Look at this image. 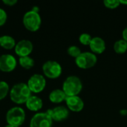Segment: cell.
I'll return each instance as SVG.
<instances>
[{
    "label": "cell",
    "mask_w": 127,
    "mask_h": 127,
    "mask_svg": "<svg viewBox=\"0 0 127 127\" xmlns=\"http://www.w3.org/2000/svg\"><path fill=\"white\" fill-rule=\"evenodd\" d=\"M42 71L48 79H57L58 78L63 71L61 65L54 60H48L42 65Z\"/></svg>",
    "instance_id": "6"
},
{
    "label": "cell",
    "mask_w": 127,
    "mask_h": 127,
    "mask_svg": "<svg viewBox=\"0 0 127 127\" xmlns=\"http://www.w3.org/2000/svg\"><path fill=\"white\" fill-rule=\"evenodd\" d=\"M4 127H12V126H10V125H8V124H7V125H6Z\"/></svg>",
    "instance_id": "28"
},
{
    "label": "cell",
    "mask_w": 127,
    "mask_h": 127,
    "mask_svg": "<svg viewBox=\"0 0 127 127\" xmlns=\"http://www.w3.org/2000/svg\"><path fill=\"white\" fill-rule=\"evenodd\" d=\"M114 51L118 54H123L127 51V42L123 38L117 40L113 45Z\"/></svg>",
    "instance_id": "17"
},
{
    "label": "cell",
    "mask_w": 127,
    "mask_h": 127,
    "mask_svg": "<svg viewBox=\"0 0 127 127\" xmlns=\"http://www.w3.org/2000/svg\"><path fill=\"white\" fill-rule=\"evenodd\" d=\"M19 63L22 68H23L25 69H31V68H33L34 66L35 61L30 56H27V57H19Z\"/></svg>",
    "instance_id": "18"
},
{
    "label": "cell",
    "mask_w": 127,
    "mask_h": 127,
    "mask_svg": "<svg viewBox=\"0 0 127 127\" xmlns=\"http://www.w3.org/2000/svg\"><path fill=\"white\" fill-rule=\"evenodd\" d=\"M22 22L25 28L28 31L31 32H36L41 26L42 18L38 12L31 10L24 14Z\"/></svg>",
    "instance_id": "4"
},
{
    "label": "cell",
    "mask_w": 127,
    "mask_h": 127,
    "mask_svg": "<svg viewBox=\"0 0 127 127\" xmlns=\"http://www.w3.org/2000/svg\"><path fill=\"white\" fill-rule=\"evenodd\" d=\"M33 49V43L28 39H22L19 41L14 48V51L16 55L19 57L30 56Z\"/></svg>",
    "instance_id": "10"
},
{
    "label": "cell",
    "mask_w": 127,
    "mask_h": 127,
    "mask_svg": "<svg viewBox=\"0 0 127 127\" xmlns=\"http://www.w3.org/2000/svg\"><path fill=\"white\" fill-rule=\"evenodd\" d=\"M103 4L107 8L115 9V8H117L121 4V3L119 0H104Z\"/></svg>",
    "instance_id": "22"
},
{
    "label": "cell",
    "mask_w": 127,
    "mask_h": 127,
    "mask_svg": "<svg viewBox=\"0 0 127 127\" xmlns=\"http://www.w3.org/2000/svg\"><path fill=\"white\" fill-rule=\"evenodd\" d=\"M119 1L121 4H127V0H119Z\"/></svg>",
    "instance_id": "27"
},
{
    "label": "cell",
    "mask_w": 127,
    "mask_h": 127,
    "mask_svg": "<svg viewBox=\"0 0 127 127\" xmlns=\"http://www.w3.org/2000/svg\"><path fill=\"white\" fill-rule=\"evenodd\" d=\"M17 65V61L15 57L11 54H2L0 56V71L10 73L13 71Z\"/></svg>",
    "instance_id": "9"
},
{
    "label": "cell",
    "mask_w": 127,
    "mask_h": 127,
    "mask_svg": "<svg viewBox=\"0 0 127 127\" xmlns=\"http://www.w3.org/2000/svg\"><path fill=\"white\" fill-rule=\"evenodd\" d=\"M10 93V87L7 82L0 80V100L4 99Z\"/></svg>",
    "instance_id": "19"
},
{
    "label": "cell",
    "mask_w": 127,
    "mask_h": 127,
    "mask_svg": "<svg viewBox=\"0 0 127 127\" xmlns=\"http://www.w3.org/2000/svg\"><path fill=\"white\" fill-rule=\"evenodd\" d=\"M62 89L67 97L77 96L83 89V83L77 76L71 75L64 80Z\"/></svg>",
    "instance_id": "2"
},
{
    "label": "cell",
    "mask_w": 127,
    "mask_h": 127,
    "mask_svg": "<svg viewBox=\"0 0 127 127\" xmlns=\"http://www.w3.org/2000/svg\"><path fill=\"white\" fill-rule=\"evenodd\" d=\"M66 97V95L63 91V89H56L52 90L48 96L50 101L53 103H60L65 101Z\"/></svg>",
    "instance_id": "15"
},
{
    "label": "cell",
    "mask_w": 127,
    "mask_h": 127,
    "mask_svg": "<svg viewBox=\"0 0 127 127\" xmlns=\"http://www.w3.org/2000/svg\"><path fill=\"white\" fill-rule=\"evenodd\" d=\"M25 112L19 106L10 108L6 113V121L13 127H21L25 121Z\"/></svg>",
    "instance_id": "3"
},
{
    "label": "cell",
    "mask_w": 127,
    "mask_h": 127,
    "mask_svg": "<svg viewBox=\"0 0 127 127\" xmlns=\"http://www.w3.org/2000/svg\"><path fill=\"white\" fill-rule=\"evenodd\" d=\"M67 53L69 56L74 57L75 59L82 53L80 48L77 45H71L67 49Z\"/></svg>",
    "instance_id": "20"
},
{
    "label": "cell",
    "mask_w": 127,
    "mask_h": 127,
    "mask_svg": "<svg viewBox=\"0 0 127 127\" xmlns=\"http://www.w3.org/2000/svg\"><path fill=\"white\" fill-rule=\"evenodd\" d=\"M31 94L32 92L27 83H19L13 85L10 90V98L11 101L16 104H25L26 101L32 95Z\"/></svg>",
    "instance_id": "1"
},
{
    "label": "cell",
    "mask_w": 127,
    "mask_h": 127,
    "mask_svg": "<svg viewBox=\"0 0 127 127\" xmlns=\"http://www.w3.org/2000/svg\"><path fill=\"white\" fill-rule=\"evenodd\" d=\"M7 19V14L6 13V11L0 7V27L3 26Z\"/></svg>",
    "instance_id": "23"
},
{
    "label": "cell",
    "mask_w": 127,
    "mask_h": 127,
    "mask_svg": "<svg viewBox=\"0 0 127 127\" xmlns=\"http://www.w3.org/2000/svg\"><path fill=\"white\" fill-rule=\"evenodd\" d=\"M122 36H123V39H124V40H126L127 42V26L123 30Z\"/></svg>",
    "instance_id": "25"
},
{
    "label": "cell",
    "mask_w": 127,
    "mask_h": 127,
    "mask_svg": "<svg viewBox=\"0 0 127 127\" xmlns=\"http://www.w3.org/2000/svg\"><path fill=\"white\" fill-rule=\"evenodd\" d=\"M92 39V36L88 33H83L79 36L80 42L84 45H89Z\"/></svg>",
    "instance_id": "21"
},
{
    "label": "cell",
    "mask_w": 127,
    "mask_h": 127,
    "mask_svg": "<svg viewBox=\"0 0 127 127\" xmlns=\"http://www.w3.org/2000/svg\"><path fill=\"white\" fill-rule=\"evenodd\" d=\"M25 106L27 109L31 112H38L42 108L43 102L39 97L36 95H31L26 101Z\"/></svg>",
    "instance_id": "14"
},
{
    "label": "cell",
    "mask_w": 127,
    "mask_h": 127,
    "mask_svg": "<svg viewBox=\"0 0 127 127\" xmlns=\"http://www.w3.org/2000/svg\"><path fill=\"white\" fill-rule=\"evenodd\" d=\"M16 40L9 35H3L0 36V46L5 50H11L16 46Z\"/></svg>",
    "instance_id": "16"
},
{
    "label": "cell",
    "mask_w": 127,
    "mask_h": 127,
    "mask_svg": "<svg viewBox=\"0 0 127 127\" xmlns=\"http://www.w3.org/2000/svg\"><path fill=\"white\" fill-rule=\"evenodd\" d=\"M54 121L61 122L66 120L69 116V110L64 106H58L52 109H48L46 112Z\"/></svg>",
    "instance_id": "11"
},
{
    "label": "cell",
    "mask_w": 127,
    "mask_h": 127,
    "mask_svg": "<svg viewBox=\"0 0 127 127\" xmlns=\"http://www.w3.org/2000/svg\"><path fill=\"white\" fill-rule=\"evenodd\" d=\"M53 120L51 117L45 112L36 113L30 121V127H51Z\"/></svg>",
    "instance_id": "8"
},
{
    "label": "cell",
    "mask_w": 127,
    "mask_h": 127,
    "mask_svg": "<svg viewBox=\"0 0 127 127\" xmlns=\"http://www.w3.org/2000/svg\"><path fill=\"white\" fill-rule=\"evenodd\" d=\"M32 10H33V11H36V12H38L39 13V8L37 7V6H33V7H32V9H31Z\"/></svg>",
    "instance_id": "26"
},
{
    "label": "cell",
    "mask_w": 127,
    "mask_h": 127,
    "mask_svg": "<svg viewBox=\"0 0 127 127\" xmlns=\"http://www.w3.org/2000/svg\"><path fill=\"white\" fill-rule=\"evenodd\" d=\"M89 46L92 52L94 53L95 54H102L103 52L105 51L106 48L105 40L100 36L92 37Z\"/></svg>",
    "instance_id": "13"
},
{
    "label": "cell",
    "mask_w": 127,
    "mask_h": 127,
    "mask_svg": "<svg viewBox=\"0 0 127 127\" xmlns=\"http://www.w3.org/2000/svg\"><path fill=\"white\" fill-rule=\"evenodd\" d=\"M97 62V55L92 51L82 52L76 59L75 63L77 66L82 69H89L94 67Z\"/></svg>",
    "instance_id": "5"
},
{
    "label": "cell",
    "mask_w": 127,
    "mask_h": 127,
    "mask_svg": "<svg viewBox=\"0 0 127 127\" xmlns=\"http://www.w3.org/2000/svg\"><path fill=\"white\" fill-rule=\"evenodd\" d=\"M2 2L3 4L7 6H13L18 2V1L17 0H2Z\"/></svg>",
    "instance_id": "24"
},
{
    "label": "cell",
    "mask_w": 127,
    "mask_h": 127,
    "mask_svg": "<svg viewBox=\"0 0 127 127\" xmlns=\"http://www.w3.org/2000/svg\"><path fill=\"white\" fill-rule=\"evenodd\" d=\"M65 101L68 110H71L72 112H80L84 108V102L83 99L78 95L67 97Z\"/></svg>",
    "instance_id": "12"
},
{
    "label": "cell",
    "mask_w": 127,
    "mask_h": 127,
    "mask_svg": "<svg viewBox=\"0 0 127 127\" xmlns=\"http://www.w3.org/2000/svg\"><path fill=\"white\" fill-rule=\"evenodd\" d=\"M27 85L32 93L42 92L46 86L45 77L40 74H34L28 79Z\"/></svg>",
    "instance_id": "7"
}]
</instances>
